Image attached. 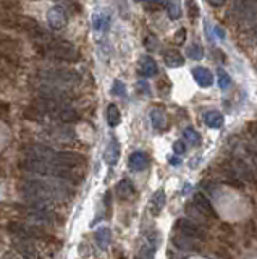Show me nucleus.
<instances>
[{"label": "nucleus", "mask_w": 257, "mask_h": 259, "mask_svg": "<svg viewBox=\"0 0 257 259\" xmlns=\"http://www.w3.org/2000/svg\"><path fill=\"white\" fill-rule=\"evenodd\" d=\"M19 193L34 209L42 211H49V204L52 202L67 199V190L63 186L45 180H23L19 183Z\"/></svg>", "instance_id": "1"}, {"label": "nucleus", "mask_w": 257, "mask_h": 259, "mask_svg": "<svg viewBox=\"0 0 257 259\" xmlns=\"http://www.w3.org/2000/svg\"><path fill=\"white\" fill-rule=\"evenodd\" d=\"M36 45V50L39 54L45 55L49 59L54 60H60V62H67V63H76L79 59H81V54L79 50L74 47L72 42L55 36H50V34H45L42 39H39L34 42Z\"/></svg>", "instance_id": "2"}, {"label": "nucleus", "mask_w": 257, "mask_h": 259, "mask_svg": "<svg viewBox=\"0 0 257 259\" xmlns=\"http://www.w3.org/2000/svg\"><path fill=\"white\" fill-rule=\"evenodd\" d=\"M42 80L52 86L67 88V86H76L81 83V75L72 68H49L42 72Z\"/></svg>", "instance_id": "3"}, {"label": "nucleus", "mask_w": 257, "mask_h": 259, "mask_svg": "<svg viewBox=\"0 0 257 259\" xmlns=\"http://www.w3.org/2000/svg\"><path fill=\"white\" fill-rule=\"evenodd\" d=\"M8 232L15 237L28 238V240H49L47 232L42 230L41 227L31 225V223H23V222H10L8 223Z\"/></svg>", "instance_id": "4"}, {"label": "nucleus", "mask_w": 257, "mask_h": 259, "mask_svg": "<svg viewBox=\"0 0 257 259\" xmlns=\"http://www.w3.org/2000/svg\"><path fill=\"white\" fill-rule=\"evenodd\" d=\"M52 162L57 165L72 167V169H84L86 157L74 151H57Z\"/></svg>", "instance_id": "5"}, {"label": "nucleus", "mask_w": 257, "mask_h": 259, "mask_svg": "<svg viewBox=\"0 0 257 259\" xmlns=\"http://www.w3.org/2000/svg\"><path fill=\"white\" fill-rule=\"evenodd\" d=\"M12 246L15 248V251H17L23 259H42V256L39 255L37 248L34 246V243L31 240H28V238L13 237Z\"/></svg>", "instance_id": "6"}, {"label": "nucleus", "mask_w": 257, "mask_h": 259, "mask_svg": "<svg viewBox=\"0 0 257 259\" xmlns=\"http://www.w3.org/2000/svg\"><path fill=\"white\" fill-rule=\"evenodd\" d=\"M55 149L49 148V146L44 144H29L24 148V157H31V159H37V160H47L52 162L55 157Z\"/></svg>", "instance_id": "7"}, {"label": "nucleus", "mask_w": 257, "mask_h": 259, "mask_svg": "<svg viewBox=\"0 0 257 259\" xmlns=\"http://www.w3.org/2000/svg\"><path fill=\"white\" fill-rule=\"evenodd\" d=\"M176 227H178V230L186 237H191V238L199 240V241L205 240V232L191 219H180L178 223H176Z\"/></svg>", "instance_id": "8"}, {"label": "nucleus", "mask_w": 257, "mask_h": 259, "mask_svg": "<svg viewBox=\"0 0 257 259\" xmlns=\"http://www.w3.org/2000/svg\"><path fill=\"white\" fill-rule=\"evenodd\" d=\"M194 206L199 212H202L205 217H210V219H217V212L214 209L212 202L209 201V198L202 195V193H196L194 195Z\"/></svg>", "instance_id": "9"}, {"label": "nucleus", "mask_w": 257, "mask_h": 259, "mask_svg": "<svg viewBox=\"0 0 257 259\" xmlns=\"http://www.w3.org/2000/svg\"><path fill=\"white\" fill-rule=\"evenodd\" d=\"M47 21L54 29H62L67 24V12L62 7H54L49 10Z\"/></svg>", "instance_id": "10"}, {"label": "nucleus", "mask_w": 257, "mask_h": 259, "mask_svg": "<svg viewBox=\"0 0 257 259\" xmlns=\"http://www.w3.org/2000/svg\"><path fill=\"white\" fill-rule=\"evenodd\" d=\"M128 165H129L131 170L141 172V170H144L146 167L149 165V157H147V154H146V152H143V151H136V152H133V154L129 156Z\"/></svg>", "instance_id": "11"}, {"label": "nucleus", "mask_w": 257, "mask_h": 259, "mask_svg": "<svg viewBox=\"0 0 257 259\" xmlns=\"http://www.w3.org/2000/svg\"><path fill=\"white\" fill-rule=\"evenodd\" d=\"M193 76H194V81L201 86V88H209V86H212V83H214V75L209 68H204V67L194 68Z\"/></svg>", "instance_id": "12"}, {"label": "nucleus", "mask_w": 257, "mask_h": 259, "mask_svg": "<svg viewBox=\"0 0 257 259\" xmlns=\"http://www.w3.org/2000/svg\"><path fill=\"white\" fill-rule=\"evenodd\" d=\"M139 73L143 76H155L159 73V67H157V62L150 57V55H144V57H141L139 60Z\"/></svg>", "instance_id": "13"}, {"label": "nucleus", "mask_w": 257, "mask_h": 259, "mask_svg": "<svg viewBox=\"0 0 257 259\" xmlns=\"http://www.w3.org/2000/svg\"><path fill=\"white\" fill-rule=\"evenodd\" d=\"M162 57H164L165 65H167V67H170V68H178V67H181V65H184L183 55H181L180 50H176V49L164 50Z\"/></svg>", "instance_id": "14"}, {"label": "nucleus", "mask_w": 257, "mask_h": 259, "mask_svg": "<svg viewBox=\"0 0 257 259\" xmlns=\"http://www.w3.org/2000/svg\"><path fill=\"white\" fill-rule=\"evenodd\" d=\"M0 62L5 63L7 67L18 68L21 65V57L17 50H10V49H0Z\"/></svg>", "instance_id": "15"}, {"label": "nucleus", "mask_w": 257, "mask_h": 259, "mask_svg": "<svg viewBox=\"0 0 257 259\" xmlns=\"http://www.w3.org/2000/svg\"><path fill=\"white\" fill-rule=\"evenodd\" d=\"M18 17L19 13H8L0 10V28L18 31Z\"/></svg>", "instance_id": "16"}, {"label": "nucleus", "mask_w": 257, "mask_h": 259, "mask_svg": "<svg viewBox=\"0 0 257 259\" xmlns=\"http://www.w3.org/2000/svg\"><path fill=\"white\" fill-rule=\"evenodd\" d=\"M94 238L100 250H107L110 246V243H112V230L107 227H100L99 230H95Z\"/></svg>", "instance_id": "17"}, {"label": "nucleus", "mask_w": 257, "mask_h": 259, "mask_svg": "<svg viewBox=\"0 0 257 259\" xmlns=\"http://www.w3.org/2000/svg\"><path fill=\"white\" fill-rule=\"evenodd\" d=\"M55 117L62 121V123H74V121L79 120V114L78 110H74L73 107H70V105H63L62 109H60L57 114H55Z\"/></svg>", "instance_id": "18"}, {"label": "nucleus", "mask_w": 257, "mask_h": 259, "mask_svg": "<svg viewBox=\"0 0 257 259\" xmlns=\"http://www.w3.org/2000/svg\"><path fill=\"white\" fill-rule=\"evenodd\" d=\"M44 112L42 109L39 107V105L36 102H31L28 105V107H24L23 110V117L29 121H36V123H41V121L44 120Z\"/></svg>", "instance_id": "19"}, {"label": "nucleus", "mask_w": 257, "mask_h": 259, "mask_svg": "<svg viewBox=\"0 0 257 259\" xmlns=\"http://www.w3.org/2000/svg\"><path fill=\"white\" fill-rule=\"evenodd\" d=\"M117 195L122 201H128L134 196V185L133 181L128 179H123L120 183L117 185Z\"/></svg>", "instance_id": "20"}, {"label": "nucleus", "mask_w": 257, "mask_h": 259, "mask_svg": "<svg viewBox=\"0 0 257 259\" xmlns=\"http://www.w3.org/2000/svg\"><path fill=\"white\" fill-rule=\"evenodd\" d=\"M202 119L209 128H221V125H223V115L219 110H207Z\"/></svg>", "instance_id": "21"}, {"label": "nucleus", "mask_w": 257, "mask_h": 259, "mask_svg": "<svg viewBox=\"0 0 257 259\" xmlns=\"http://www.w3.org/2000/svg\"><path fill=\"white\" fill-rule=\"evenodd\" d=\"M21 47V42L15 38V36H10V34L3 33L2 29H0V49H10V50H19Z\"/></svg>", "instance_id": "22"}, {"label": "nucleus", "mask_w": 257, "mask_h": 259, "mask_svg": "<svg viewBox=\"0 0 257 259\" xmlns=\"http://www.w3.org/2000/svg\"><path fill=\"white\" fill-rule=\"evenodd\" d=\"M118 156H120V144H118V141L113 138L112 141H110L107 151H105L104 159L109 165H115V162L118 160Z\"/></svg>", "instance_id": "23"}, {"label": "nucleus", "mask_w": 257, "mask_h": 259, "mask_svg": "<svg viewBox=\"0 0 257 259\" xmlns=\"http://www.w3.org/2000/svg\"><path fill=\"white\" fill-rule=\"evenodd\" d=\"M173 243H175L176 248H180V250H189V251L199 250V248H198V243L194 241V238L186 237V235L175 237V238H173Z\"/></svg>", "instance_id": "24"}, {"label": "nucleus", "mask_w": 257, "mask_h": 259, "mask_svg": "<svg viewBox=\"0 0 257 259\" xmlns=\"http://www.w3.org/2000/svg\"><path fill=\"white\" fill-rule=\"evenodd\" d=\"M105 119H107L109 126H112V128L120 125V121H122V115H120V109L117 107V105L115 104L109 105L107 110H105Z\"/></svg>", "instance_id": "25"}, {"label": "nucleus", "mask_w": 257, "mask_h": 259, "mask_svg": "<svg viewBox=\"0 0 257 259\" xmlns=\"http://www.w3.org/2000/svg\"><path fill=\"white\" fill-rule=\"evenodd\" d=\"M165 201H167V196H165V193L162 190L154 193L152 199H150V209H152V214H159V212L164 209Z\"/></svg>", "instance_id": "26"}, {"label": "nucleus", "mask_w": 257, "mask_h": 259, "mask_svg": "<svg viewBox=\"0 0 257 259\" xmlns=\"http://www.w3.org/2000/svg\"><path fill=\"white\" fill-rule=\"evenodd\" d=\"M164 5L170 20H178L181 17V0H165Z\"/></svg>", "instance_id": "27"}, {"label": "nucleus", "mask_w": 257, "mask_h": 259, "mask_svg": "<svg viewBox=\"0 0 257 259\" xmlns=\"http://www.w3.org/2000/svg\"><path fill=\"white\" fill-rule=\"evenodd\" d=\"M0 10L8 13H21L23 5L19 0H0Z\"/></svg>", "instance_id": "28"}, {"label": "nucleus", "mask_w": 257, "mask_h": 259, "mask_svg": "<svg viewBox=\"0 0 257 259\" xmlns=\"http://www.w3.org/2000/svg\"><path fill=\"white\" fill-rule=\"evenodd\" d=\"M150 119H152V125L155 128H164L165 123H167V120H165V114L160 109H154L152 114H150Z\"/></svg>", "instance_id": "29"}, {"label": "nucleus", "mask_w": 257, "mask_h": 259, "mask_svg": "<svg viewBox=\"0 0 257 259\" xmlns=\"http://www.w3.org/2000/svg\"><path fill=\"white\" fill-rule=\"evenodd\" d=\"M183 136H184V139L188 141L189 144H193V146H199L201 144V135L194 128H186L183 131Z\"/></svg>", "instance_id": "30"}, {"label": "nucleus", "mask_w": 257, "mask_h": 259, "mask_svg": "<svg viewBox=\"0 0 257 259\" xmlns=\"http://www.w3.org/2000/svg\"><path fill=\"white\" fill-rule=\"evenodd\" d=\"M186 8H188V17L189 20H194L199 17V5L194 0H186Z\"/></svg>", "instance_id": "31"}, {"label": "nucleus", "mask_w": 257, "mask_h": 259, "mask_svg": "<svg viewBox=\"0 0 257 259\" xmlns=\"http://www.w3.org/2000/svg\"><path fill=\"white\" fill-rule=\"evenodd\" d=\"M188 55L193 60H201L204 57V50H202V47H201L199 44H193L191 47L188 49Z\"/></svg>", "instance_id": "32"}, {"label": "nucleus", "mask_w": 257, "mask_h": 259, "mask_svg": "<svg viewBox=\"0 0 257 259\" xmlns=\"http://www.w3.org/2000/svg\"><path fill=\"white\" fill-rule=\"evenodd\" d=\"M231 84V78H230V75L225 72V70H219V86L221 89H226L228 86Z\"/></svg>", "instance_id": "33"}, {"label": "nucleus", "mask_w": 257, "mask_h": 259, "mask_svg": "<svg viewBox=\"0 0 257 259\" xmlns=\"http://www.w3.org/2000/svg\"><path fill=\"white\" fill-rule=\"evenodd\" d=\"M154 251H155V248L152 245H144L141 248L138 259H154Z\"/></svg>", "instance_id": "34"}, {"label": "nucleus", "mask_w": 257, "mask_h": 259, "mask_svg": "<svg viewBox=\"0 0 257 259\" xmlns=\"http://www.w3.org/2000/svg\"><path fill=\"white\" fill-rule=\"evenodd\" d=\"M155 86H157L159 93L167 94V93H170L171 83H170V81H168L167 78H159V80H157V83H155Z\"/></svg>", "instance_id": "35"}, {"label": "nucleus", "mask_w": 257, "mask_h": 259, "mask_svg": "<svg viewBox=\"0 0 257 259\" xmlns=\"http://www.w3.org/2000/svg\"><path fill=\"white\" fill-rule=\"evenodd\" d=\"M164 0H144V5L146 8L149 10V12H155V10L162 8L164 7Z\"/></svg>", "instance_id": "36"}, {"label": "nucleus", "mask_w": 257, "mask_h": 259, "mask_svg": "<svg viewBox=\"0 0 257 259\" xmlns=\"http://www.w3.org/2000/svg\"><path fill=\"white\" fill-rule=\"evenodd\" d=\"M12 80V72H10V67H7L5 63L0 62V81H8Z\"/></svg>", "instance_id": "37"}, {"label": "nucleus", "mask_w": 257, "mask_h": 259, "mask_svg": "<svg viewBox=\"0 0 257 259\" xmlns=\"http://www.w3.org/2000/svg\"><path fill=\"white\" fill-rule=\"evenodd\" d=\"M144 45H146V47H147L149 50H157L159 40L155 39L152 34H149V36H146V39H144Z\"/></svg>", "instance_id": "38"}, {"label": "nucleus", "mask_w": 257, "mask_h": 259, "mask_svg": "<svg viewBox=\"0 0 257 259\" xmlns=\"http://www.w3.org/2000/svg\"><path fill=\"white\" fill-rule=\"evenodd\" d=\"M175 44H178V45H181L186 40V29L184 28H181V29H178L176 31V34H175Z\"/></svg>", "instance_id": "39"}, {"label": "nucleus", "mask_w": 257, "mask_h": 259, "mask_svg": "<svg viewBox=\"0 0 257 259\" xmlns=\"http://www.w3.org/2000/svg\"><path fill=\"white\" fill-rule=\"evenodd\" d=\"M8 115H10V105L7 102H3V100H0V120L8 119Z\"/></svg>", "instance_id": "40"}, {"label": "nucleus", "mask_w": 257, "mask_h": 259, "mask_svg": "<svg viewBox=\"0 0 257 259\" xmlns=\"http://www.w3.org/2000/svg\"><path fill=\"white\" fill-rule=\"evenodd\" d=\"M113 94L115 96H125V86L122 81H115V84H113Z\"/></svg>", "instance_id": "41"}, {"label": "nucleus", "mask_w": 257, "mask_h": 259, "mask_svg": "<svg viewBox=\"0 0 257 259\" xmlns=\"http://www.w3.org/2000/svg\"><path fill=\"white\" fill-rule=\"evenodd\" d=\"M173 151H175V154H184L186 144L183 143V141H176V143L173 144Z\"/></svg>", "instance_id": "42"}, {"label": "nucleus", "mask_w": 257, "mask_h": 259, "mask_svg": "<svg viewBox=\"0 0 257 259\" xmlns=\"http://www.w3.org/2000/svg\"><path fill=\"white\" fill-rule=\"evenodd\" d=\"M209 5H212V7L215 8H220V7H223V5L228 2V0H207Z\"/></svg>", "instance_id": "43"}, {"label": "nucleus", "mask_w": 257, "mask_h": 259, "mask_svg": "<svg viewBox=\"0 0 257 259\" xmlns=\"http://www.w3.org/2000/svg\"><path fill=\"white\" fill-rule=\"evenodd\" d=\"M2 259H21V258H18L15 253H12V251H8V253H5V255L2 256Z\"/></svg>", "instance_id": "44"}, {"label": "nucleus", "mask_w": 257, "mask_h": 259, "mask_svg": "<svg viewBox=\"0 0 257 259\" xmlns=\"http://www.w3.org/2000/svg\"><path fill=\"white\" fill-rule=\"evenodd\" d=\"M3 174V169H2V165H0V175H2Z\"/></svg>", "instance_id": "45"}, {"label": "nucleus", "mask_w": 257, "mask_h": 259, "mask_svg": "<svg viewBox=\"0 0 257 259\" xmlns=\"http://www.w3.org/2000/svg\"><path fill=\"white\" fill-rule=\"evenodd\" d=\"M136 2H144V0H136Z\"/></svg>", "instance_id": "46"}]
</instances>
